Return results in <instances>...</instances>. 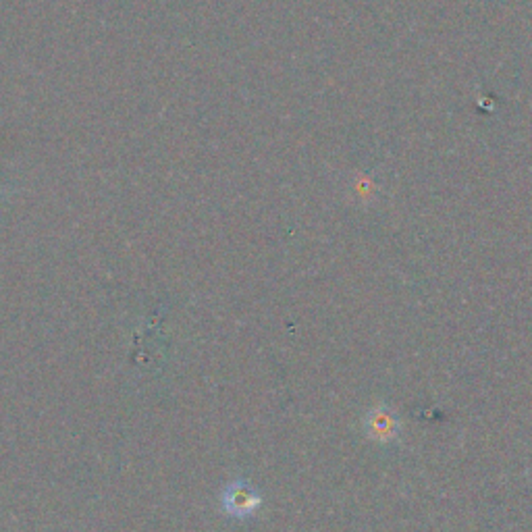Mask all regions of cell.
<instances>
[{
	"mask_svg": "<svg viewBox=\"0 0 532 532\" xmlns=\"http://www.w3.org/2000/svg\"><path fill=\"white\" fill-rule=\"evenodd\" d=\"M262 503V497L258 491L248 483L237 478V481L229 483L221 493V505L225 514H229L235 520H248L252 518Z\"/></svg>",
	"mask_w": 532,
	"mask_h": 532,
	"instance_id": "obj_1",
	"label": "cell"
}]
</instances>
